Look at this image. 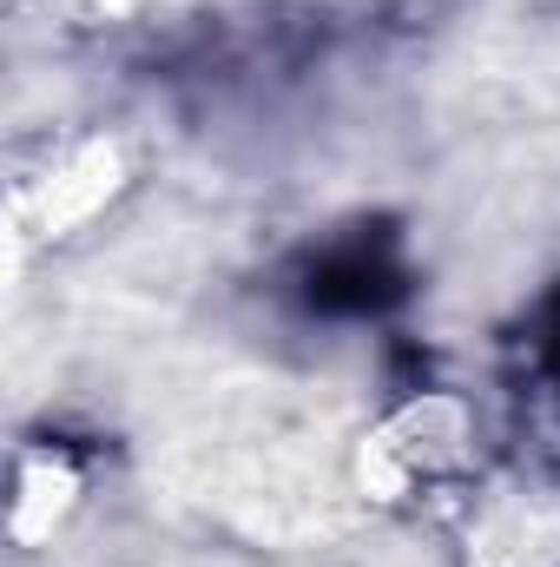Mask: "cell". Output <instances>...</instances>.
<instances>
[{"instance_id":"6da1fadb","label":"cell","mask_w":560,"mask_h":567,"mask_svg":"<svg viewBox=\"0 0 560 567\" xmlns=\"http://www.w3.org/2000/svg\"><path fill=\"white\" fill-rule=\"evenodd\" d=\"M390 297H396V265H390L383 238L376 245L356 238V245L330 251L317 265V278H310V303H323V310H376Z\"/></svg>"}]
</instances>
